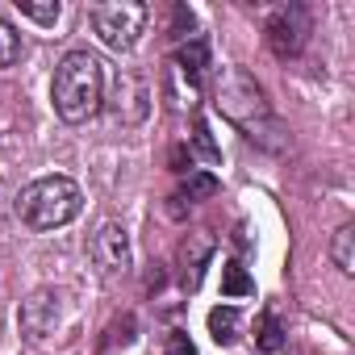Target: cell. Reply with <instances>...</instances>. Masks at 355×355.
<instances>
[{
	"label": "cell",
	"mask_w": 355,
	"mask_h": 355,
	"mask_svg": "<svg viewBox=\"0 0 355 355\" xmlns=\"http://www.w3.org/2000/svg\"><path fill=\"white\" fill-rule=\"evenodd\" d=\"M51 101L67 125H84L88 117H96L105 101V63L88 51L63 55L51 80Z\"/></svg>",
	"instance_id": "obj_1"
},
{
	"label": "cell",
	"mask_w": 355,
	"mask_h": 355,
	"mask_svg": "<svg viewBox=\"0 0 355 355\" xmlns=\"http://www.w3.org/2000/svg\"><path fill=\"white\" fill-rule=\"evenodd\" d=\"M84 209V193L67 175H42V180L26 184L17 197V218L30 230H59L67 222H76Z\"/></svg>",
	"instance_id": "obj_2"
},
{
	"label": "cell",
	"mask_w": 355,
	"mask_h": 355,
	"mask_svg": "<svg viewBox=\"0 0 355 355\" xmlns=\"http://www.w3.org/2000/svg\"><path fill=\"white\" fill-rule=\"evenodd\" d=\"M218 109H222L234 125H243L251 138H263V142H268V134H280V125H276V117H272V105L263 101V88H259L243 67H230V71L222 76V84H218Z\"/></svg>",
	"instance_id": "obj_3"
},
{
	"label": "cell",
	"mask_w": 355,
	"mask_h": 355,
	"mask_svg": "<svg viewBox=\"0 0 355 355\" xmlns=\"http://www.w3.org/2000/svg\"><path fill=\"white\" fill-rule=\"evenodd\" d=\"M146 5L138 0H109V5H96L92 9V30L96 38L109 46V51H130L146 26Z\"/></svg>",
	"instance_id": "obj_4"
},
{
	"label": "cell",
	"mask_w": 355,
	"mask_h": 355,
	"mask_svg": "<svg viewBox=\"0 0 355 355\" xmlns=\"http://www.w3.org/2000/svg\"><path fill=\"white\" fill-rule=\"evenodd\" d=\"M305 38H309V17L301 5H280L272 17H268V46L276 59H293L305 51Z\"/></svg>",
	"instance_id": "obj_5"
},
{
	"label": "cell",
	"mask_w": 355,
	"mask_h": 355,
	"mask_svg": "<svg viewBox=\"0 0 355 355\" xmlns=\"http://www.w3.org/2000/svg\"><path fill=\"white\" fill-rule=\"evenodd\" d=\"M92 259L101 263V272L117 276V272H130L134 263V251H130V234L121 222H101L96 234H92Z\"/></svg>",
	"instance_id": "obj_6"
},
{
	"label": "cell",
	"mask_w": 355,
	"mask_h": 355,
	"mask_svg": "<svg viewBox=\"0 0 355 355\" xmlns=\"http://www.w3.org/2000/svg\"><path fill=\"white\" fill-rule=\"evenodd\" d=\"M59 318H63V297H59L55 288H38L30 301H21V334H26L30 343L55 334Z\"/></svg>",
	"instance_id": "obj_7"
},
{
	"label": "cell",
	"mask_w": 355,
	"mask_h": 355,
	"mask_svg": "<svg viewBox=\"0 0 355 355\" xmlns=\"http://www.w3.org/2000/svg\"><path fill=\"white\" fill-rule=\"evenodd\" d=\"M205 67H209V42L205 38H189V42L175 46V71L180 76H189L197 84L205 76Z\"/></svg>",
	"instance_id": "obj_8"
},
{
	"label": "cell",
	"mask_w": 355,
	"mask_h": 355,
	"mask_svg": "<svg viewBox=\"0 0 355 355\" xmlns=\"http://www.w3.org/2000/svg\"><path fill=\"white\" fill-rule=\"evenodd\" d=\"M209 334H214L218 347H230V343L239 338V309H234V305L209 309Z\"/></svg>",
	"instance_id": "obj_9"
},
{
	"label": "cell",
	"mask_w": 355,
	"mask_h": 355,
	"mask_svg": "<svg viewBox=\"0 0 355 355\" xmlns=\"http://www.w3.org/2000/svg\"><path fill=\"white\" fill-rule=\"evenodd\" d=\"M222 293H226V297H251V293H255V280L247 276V268H243L239 259L222 263Z\"/></svg>",
	"instance_id": "obj_10"
},
{
	"label": "cell",
	"mask_w": 355,
	"mask_h": 355,
	"mask_svg": "<svg viewBox=\"0 0 355 355\" xmlns=\"http://www.w3.org/2000/svg\"><path fill=\"white\" fill-rule=\"evenodd\" d=\"M17 9H21V17H30V21H38V26H55V21L63 17V5H59V0H17Z\"/></svg>",
	"instance_id": "obj_11"
},
{
	"label": "cell",
	"mask_w": 355,
	"mask_h": 355,
	"mask_svg": "<svg viewBox=\"0 0 355 355\" xmlns=\"http://www.w3.org/2000/svg\"><path fill=\"white\" fill-rule=\"evenodd\" d=\"M351 247H355V230H351V226H343V230L334 234V243H330V255H334L338 272H347V276L355 272V251H351Z\"/></svg>",
	"instance_id": "obj_12"
},
{
	"label": "cell",
	"mask_w": 355,
	"mask_h": 355,
	"mask_svg": "<svg viewBox=\"0 0 355 355\" xmlns=\"http://www.w3.org/2000/svg\"><path fill=\"white\" fill-rule=\"evenodd\" d=\"M255 343H259V351H268V355L284 347V330H280V322H276L272 313L259 318V326H255Z\"/></svg>",
	"instance_id": "obj_13"
},
{
	"label": "cell",
	"mask_w": 355,
	"mask_h": 355,
	"mask_svg": "<svg viewBox=\"0 0 355 355\" xmlns=\"http://www.w3.org/2000/svg\"><path fill=\"white\" fill-rule=\"evenodd\" d=\"M193 146L201 150V159H205V163H222V146L214 142V134H209V121H205V117H197V125H193Z\"/></svg>",
	"instance_id": "obj_14"
},
{
	"label": "cell",
	"mask_w": 355,
	"mask_h": 355,
	"mask_svg": "<svg viewBox=\"0 0 355 355\" xmlns=\"http://www.w3.org/2000/svg\"><path fill=\"white\" fill-rule=\"evenodd\" d=\"M214 193H218V180H214L209 171H193L189 180H184V197L189 201H209Z\"/></svg>",
	"instance_id": "obj_15"
},
{
	"label": "cell",
	"mask_w": 355,
	"mask_h": 355,
	"mask_svg": "<svg viewBox=\"0 0 355 355\" xmlns=\"http://www.w3.org/2000/svg\"><path fill=\"white\" fill-rule=\"evenodd\" d=\"M17 55H21V38H17V30L5 17H0V67H13Z\"/></svg>",
	"instance_id": "obj_16"
},
{
	"label": "cell",
	"mask_w": 355,
	"mask_h": 355,
	"mask_svg": "<svg viewBox=\"0 0 355 355\" xmlns=\"http://www.w3.org/2000/svg\"><path fill=\"white\" fill-rule=\"evenodd\" d=\"M167 355H197V347H193V338H189L184 330H175V334L167 338Z\"/></svg>",
	"instance_id": "obj_17"
}]
</instances>
